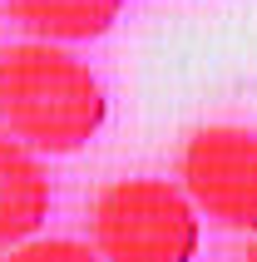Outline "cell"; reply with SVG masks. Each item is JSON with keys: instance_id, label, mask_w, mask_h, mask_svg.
<instances>
[{"instance_id": "obj_1", "label": "cell", "mask_w": 257, "mask_h": 262, "mask_svg": "<svg viewBox=\"0 0 257 262\" xmlns=\"http://www.w3.org/2000/svg\"><path fill=\"white\" fill-rule=\"evenodd\" d=\"M109 94L65 45L20 40L0 50V129L35 154H79L104 129Z\"/></svg>"}, {"instance_id": "obj_2", "label": "cell", "mask_w": 257, "mask_h": 262, "mask_svg": "<svg viewBox=\"0 0 257 262\" xmlns=\"http://www.w3.org/2000/svg\"><path fill=\"white\" fill-rule=\"evenodd\" d=\"M89 237L104 262H193L198 208L168 178H114L94 198Z\"/></svg>"}, {"instance_id": "obj_3", "label": "cell", "mask_w": 257, "mask_h": 262, "mask_svg": "<svg viewBox=\"0 0 257 262\" xmlns=\"http://www.w3.org/2000/svg\"><path fill=\"white\" fill-rule=\"evenodd\" d=\"M183 193L198 213L232 228L257 233V134L243 124H208L183 144L178 159Z\"/></svg>"}, {"instance_id": "obj_4", "label": "cell", "mask_w": 257, "mask_h": 262, "mask_svg": "<svg viewBox=\"0 0 257 262\" xmlns=\"http://www.w3.org/2000/svg\"><path fill=\"white\" fill-rule=\"evenodd\" d=\"M50 173L35 148H25L15 134L0 129V252L20 248L50 218Z\"/></svg>"}, {"instance_id": "obj_5", "label": "cell", "mask_w": 257, "mask_h": 262, "mask_svg": "<svg viewBox=\"0 0 257 262\" xmlns=\"http://www.w3.org/2000/svg\"><path fill=\"white\" fill-rule=\"evenodd\" d=\"M0 10L45 45H74L109 35L124 0H0Z\"/></svg>"}, {"instance_id": "obj_6", "label": "cell", "mask_w": 257, "mask_h": 262, "mask_svg": "<svg viewBox=\"0 0 257 262\" xmlns=\"http://www.w3.org/2000/svg\"><path fill=\"white\" fill-rule=\"evenodd\" d=\"M0 262H104V257L94 252V243H79V237H30Z\"/></svg>"}, {"instance_id": "obj_7", "label": "cell", "mask_w": 257, "mask_h": 262, "mask_svg": "<svg viewBox=\"0 0 257 262\" xmlns=\"http://www.w3.org/2000/svg\"><path fill=\"white\" fill-rule=\"evenodd\" d=\"M243 262H257V243H247V257Z\"/></svg>"}]
</instances>
